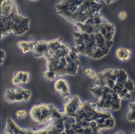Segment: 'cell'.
Returning a JSON list of instances; mask_svg holds the SVG:
<instances>
[{"mask_svg":"<svg viewBox=\"0 0 135 134\" xmlns=\"http://www.w3.org/2000/svg\"><path fill=\"white\" fill-rule=\"evenodd\" d=\"M6 57V54L4 50L1 49V63H3Z\"/></svg>","mask_w":135,"mask_h":134,"instance_id":"30bf717a","label":"cell"},{"mask_svg":"<svg viewBox=\"0 0 135 134\" xmlns=\"http://www.w3.org/2000/svg\"><path fill=\"white\" fill-rule=\"evenodd\" d=\"M35 42L30 41H19L18 43V47L22 50L23 53H27L30 51H32Z\"/></svg>","mask_w":135,"mask_h":134,"instance_id":"8992f818","label":"cell"},{"mask_svg":"<svg viewBox=\"0 0 135 134\" xmlns=\"http://www.w3.org/2000/svg\"><path fill=\"white\" fill-rule=\"evenodd\" d=\"M43 74L45 79L49 81H54L57 75L55 71L49 70L44 73Z\"/></svg>","mask_w":135,"mask_h":134,"instance_id":"52a82bcc","label":"cell"},{"mask_svg":"<svg viewBox=\"0 0 135 134\" xmlns=\"http://www.w3.org/2000/svg\"><path fill=\"white\" fill-rule=\"evenodd\" d=\"M48 49V41L40 40L35 42L33 53L36 56H45Z\"/></svg>","mask_w":135,"mask_h":134,"instance_id":"277c9868","label":"cell"},{"mask_svg":"<svg viewBox=\"0 0 135 134\" xmlns=\"http://www.w3.org/2000/svg\"><path fill=\"white\" fill-rule=\"evenodd\" d=\"M55 89L62 97H66L70 93L69 85L65 80H59L56 81L55 84Z\"/></svg>","mask_w":135,"mask_h":134,"instance_id":"5b68a950","label":"cell"},{"mask_svg":"<svg viewBox=\"0 0 135 134\" xmlns=\"http://www.w3.org/2000/svg\"><path fill=\"white\" fill-rule=\"evenodd\" d=\"M53 108L51 105L42 104L35 105L30 111V115L33 121L38 123L47 121L52 116Z\"/></svg>","mask_w":135,"mask_h":134,"instance_id":"7a4b0ae2","label":"cell"},{"mask_svg":"<svg viewBox=\"0 0 135 134\" xmlns=\"http://www.w3.org/2000/svg\"><path fill=\"white\" fill-rule=\"evenodd\" d=\"M27 112L25 110H21L18 111L16 113L17 117L18 118H22L26 116Z\"/></svg>","mask_w":135,"mask_h":134,"instance_id":"ba28073f","label":"cell"},{"mask_svg":"<svg viewBox=\"0 0 135 134\" xmlns=\"http://www.w3.org/2000/svg\"><path fill=\"white\" fill-rule=\"evenodd\" d=\"M30 90L21 87L9 89L5 91L4 99L10 103L28 102L30 98Z\"/></svg>","mask_w":135,"mask_h":134,"instance_id":"6da1fadb","label":"cell"},{"mask_svg":"<svg viewBox=\"0 0 135 134\" xmlns=\"http://www.w3.org/2000/svg\"><path fill=\"white\" fill-rule=\"evenodd\" d=\"M127 16V14L126 12L124 11H121L118 14V17L120 20H124L126 18V17Z\"/></svg>","mask_w":135,"mask_h":134,"instance_id":"9c48e42d","label":"cell"},{"mask_svg":"<svg viewBox=\"0 0 135 134\" xmlns=\"http://www.w3.org/2000/svg\"><path fill=\"white\" fill-rule=\"evenodd\" d=\"M30 73L26 71H18L16 72L12 79V83L16 85L19 84H26L30 80Z\"/></svg>","mask_w":135,"mask_h":134,"instance_id":"3957f363","label":"cell"}]
</instances>
